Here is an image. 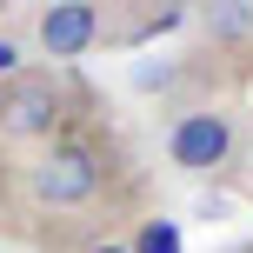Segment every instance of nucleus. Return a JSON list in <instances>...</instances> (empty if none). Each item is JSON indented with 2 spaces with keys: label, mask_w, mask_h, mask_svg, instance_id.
I'll return each instance as SVG.
<instances>
[{
  "label": "nucleus",
  "mask_w": 253,
  "mask_h": 253,
  "mask_svg": "<svg viewBox=\"0 0 253 253\" xmlns=\"http://www.w3.org/2000/svg\"><path fill=\"white\" fill-rule=\"evenodd\" d=\"M114 187H126V153L114 147V133H100V126H74V133H60L53 147H40L34 160L20 167V200L34 220H60V227L47 233L40 247L67 253V227L74 220H93L107 200H114Z\"/></svg>",
  "instance_id": "1"
},
{
  "label": "nucleus",
  "mask_w": 253,
  "mask_h": 253,
  "mask_svg": "<svg viewBox=\"0 0 253 253\" xmlns=\"http://www.w3.org/2000/svg\"><path fill=\"white\" fill-rule=\"evenodd\" d=\"M87 87L67 67H13L0 74V147H53L60 133L87 126Z\"/></svg>",
  "instance_id": "2"
},
{
  "label": "nucleus",
  "mask_w": 253,
  "mask_h": 253,
  "mask_svg": "<svg viewBox=\"0 0 253 253\" xmlns=\"http://www.w3.org/2000/svg\"><path fill=\"white\" fill-rule=\"evenodd\" d=\"M233 153H240V120H233V107H180L173 120H167V160L180 167V173H220V167H233Z\"/></svg>",
  "instance_id": "3"
},
{
  "label": "nucleus",
  "mask_w": 253,
  "mask_h": 253,
  "mask_svg": "<svg viewBox=\"0 0 253 253\" xmlns=\"http://www.w3.org/2000/svg\"><path fill=\"white\" fill-rule=\"evenodd\" d=\"M34 40H40V53H47L53 67L80 60V53L100 40V7H93V0H53L34 20Z\"/></svg>",
  "instance_id": "4"
},
{
  "label": "nucleus",
  "mask_w": 253,
  "mask_h": 253,
  "mask_svg": "<svg viewBox=\"0 0 253 253\" xmlns=\"http://www.w3.org/2000/svg\"><path fill=\"white\" fill-rule=\"evenodd\" d=\"M207 34L213 40H247L253 34V0H220V7L207 13Z\"/></svg>",
  "instance_id": "5"
},
{
  "label": "nucleus",
  "mask_w": 253,
  "mask_h": 253,
  "mask_svg": "<svg viewBox=\"0 0 253 253\" xmlns=\"http://www.w3.org/2000/svg\"><path fill=\"white\" fill-rule=\"evenodd\" d=\"M87 253H126V247L120 240H100V247H87Z\"/></svg>",
  "instance_id": "6"
},
{
  "label": "nucleus",
  "mask_w": 253,
  "mask_h": 253,
  "mask_svg": "<svg viewBox=\"0 0 253 253\" xmlns=\"http://www.w3.org/2000/svg\"><path fill=\"white\" fill-rule=\"evenodd\" d=\"M7 7H20V0H0V13H7Z\"/></svg>",
  "instance_id": "7"
}]
</instances>
